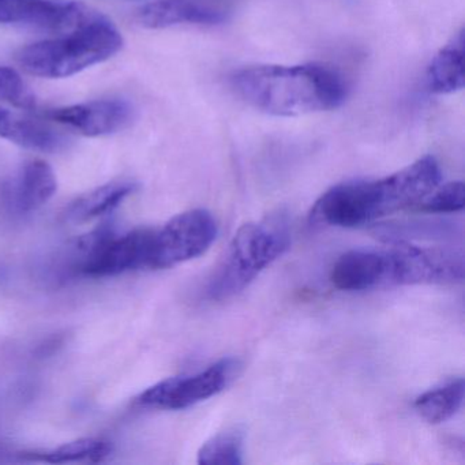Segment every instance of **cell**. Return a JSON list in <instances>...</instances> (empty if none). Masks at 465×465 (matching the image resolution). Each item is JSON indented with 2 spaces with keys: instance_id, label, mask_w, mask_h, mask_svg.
<instances>
[{
  "instance_id": "6da1fadb",
  "label": "cell",
  "mask_w": 465,
  "mask_h": 465,
  "mask_svg": "<svg viewBox=\"0 0 465 465\" xmlns=\"http://www.w3.org/2000/svg\"><path fill=\"white\" fill-rule=\"evenodd\" d=\"M230 84L247 105L282 118L336 110L348 96L342 75L320 64L244 67L232 73Z\"/></svg>"
},
{
  "instance_id": "7a4b0ae2",
  "label": "cell",
  "mask_w": 465,
  "mask_h": 465,
  "mask_svg": "<svg viewBox=\"0 0 465 465\" xmlns=\"http://www.w3.org/2000/svg\"><path fill=\"white\" fill-rule=\"evenodd\" d=\"M290 244V227L284 217L272 216L242 225L209 277L206 298L222 302L238 295L279 260Z\"/></svg>"
},
{
  "instance_id": "3957f363",
  "label": "cell",
  "mask_w": 465,
  "mask_h": 465,
  "mask_svg": "<svg viewBox=\"0 0 465 465\" xmlns=\"http://www.w3.org/2000/svg\"><path fill=\"white\" fill-rule=\"evenodd\" d=\"M122 48L121 32L100 15L77 31L23 48L17 62L28 74L56 80L103 64Z\"/></svg>"
},
{
  "instance_id": "277c9868",
  "label": "cell",
  "mask_w": 465,
  "mask_h": 465,
  "mask_svg": "<svg viewBox=\"0 0 465 465\" xmlns=\"http://www.w3.org/2000/svg\"><path fill=\"white\" fill-rule=\"evenodd\" d=\"M399 212L388 176L377 181H351L326 190L309 219L317 227L355 228Z\"/></svg>"
},
{
  "instance_id": "5b68a950",
  "label": "cell",
  "mask_w": 465,
  "mask_h": 465,
  "mask_svg": "<svg viewBox=\"0 0 465 465\" xmlns=\"http://www.w3.org/2000/svg\"><path fill=\"white\" fill-rule=\"evenodd\" d=\"M382 250L385 285L453 284L464 279V255L449 247L396 243Z\"/></svg>"
},
{
  "instance_id": "8992f818",
  "label": "cell",
  "mask_w": 465,
  "mask_h": 465,
  "mask_svg": "<svg viewBox=\"0 0 465 465\" xmlns=\"http://www.w3.org/2000/svg\"><path fill=\"white\" fill-rule=\"evenodd\" d=\"M217 236V223L211 212L193 209L176 214L154 230L151 269H167L203 255Z\"/></svg>"
},
{
  "instance_id": "52a82bcc",
  "label": "cell",
  "mask_w": 465,
  "mask_h": 465,
  "mask_svg": "<svg viewBox=\"0 0 465 465\" xmlns=\"http://www.w3.org/2000/svg\"><path fill=\"white\" fill-rule=\"evenodd\" d=\"M238 369L235 359H222L195 374L157 382L138 397V402L157 410H186L224 391L232 382Z\"/></svg>"
},
{
  "instance_id": "ba28073f",
  "label": "cell",
  "mask_w": 465,
  "mask_h": 465,
  "mask_svg": "<svg viewBox=\"0 0 465 465\" xmlns=\"http://www.w3.org/2000/svg\"><path fill=\"white\" fill-rule=\"evenodd\" d=\"M100 17L75 0H0V24L67 35Z\"/></svg>"
},
{
  "instance_id": "9c48e42d",
  "label": "cell",
  "mask_w": 465,
  "mask_h": 465,
  "mask_svg": "<svg viewBox=\"0 0 465 465\" xmlns=\"http://www.w3.org/2000/svg\"><path fill=\"white\" fill-rule=\"evenodd\" d=\"M154 230L140 228L122 236L110 233L78 271L85 276H118L124 272L151 269Z\"/></svg>"
},
{
  "instance_id": "30bf717a",
  "label": "cell",
  "mask_w": 465,
  "mask_h": 465,
  "mask_svg": "<svg viewBox=\"0 0 465 465\" xmlns=\"http://www.w3.org/2000/svg\"><path fill=\"white\" fill-rule=\"evenodd\" d=\"M48 116L86 137H103L132 124L134 107L122 99L94 100L55 108Z\"/></svg>"
},
{
  "instance_id": "8fae6325",
  "label": "cell",
  "mask_w": 465,
  "mask_h": 465,
  "mask_svg": "<svg viewBox=\"0 0 465 465\" xmlns=\"http://www.w3.org/2000/svg\"><path fill=\"white\" fill-rule=\"evenodd\" d=\"M227 20V12L209 0H157L137 12V21L148 29L171 26L219 25Z\"/></svg>"
},
{
  "instance_id": "7c38bea8",
  "label": "cell",
  "mask_w": 465,
  "mask_h": 465,
  "mask_svg": "<svg viewBox=\"0 0 465 465\" xmlns=\"http://www.w3.org/2000/svg\"><path fill=\"white\" fill-rule=\"evenodd\" d=\"M331 282L341 291L383 287L382 250L359 249L345 252L334 263Z\"/></svg>"
},
{
  "instance_id": "4fadbf2b",
  "label": "cell",
  "mask_w": 465,
  "mask_h": 465,
  "mask_svg": "<svg viewBox=\"0 0 465 465\" xmlns=\"http://www.w3.org/2000/svg\"><path fill=\"white\" fill-rule=\"evenodd\" d=\"M0 137L21 148L43 153H55L66 146L61 133L48 124L0 108Z\"/></svg>"
},
{
  "instance_id": "5bb4252c",
  "label": "cell",
  "mask_w": 465,
  "mask_h": 465,
  "mask_svg": "<svg viewBox=\"0 0 465 465\" xmlns=\"http://www.w3.org/2000/svg\"><path fill=\"white\" fill-rule=\"evenodd\" d=\"M465 85L464 29L432 58L427 69V86L435 94H451Z\"/></svg>"
},
{
  "instance_id": "9a60e30c",
  "label": "cell",
  "mask_w": 465,
  "mask_h": 465,
  "mask_svg": "<svg viewBox=\"0 0 465 465\" xmlns=\"http://www.w3.org/2000/svg\"><path fill=\"white\" fill-rule=\"evenodd\" d=\"M56 189L58 182L53 167L43 160H32L18 175L13 200L21 212L36 211L54 197Z\"/></svg>"
},
{
  "instance_id": "2e32d148",
  "label": "cell",
  "mask_w": 465,
  "mask_h": 465,
  "mask_svg": "<svg viewBox=\"0 0 465 465\" xmlns=\"http://www.w3.org/2000/svg\"><path fill=\"white\" fill-rule=\"evenodd\" d=\"M135 189L137 184L133 182H111L73 201L64 216L70 223H86L97 219L121 205Z\"/></svg>"
},
{
  "instance_id": "e0dca14e",
  "label": "cell",
  "mask_w": 465,
  "mask_h": 465,
  "mask_svg": "<svg viewBox=\"0 0 465 465\" xmlns=\"http://www.w3.org/2000/svg\"><path fill=\"white\" fill-rule=\"evenodd\" d=\"M464 380L457 378L420 394L416 399L415 408L429 423H443L459 412L464 401Z\"/></svg>"
},
{
  "instance_id": "ac0fdd59",
  "label": "cell",
  "mask_w": 465,
  "mask_h": 465,
  "mask_svg": "<svg viewBox=\"0 0 465 465\" xmlns=\"http://www.w3.org/2000/svg\"><path fill=\"white\" fill-rule=\"evenodd\" d=\"M111 445L99 438H80L58 446L53 450L34 451L25 453V457L40 461L51 462V464H64L73 461L99 462L110 456Z\"/></svg>"
},
{
  "instance_id": "d6986e66",
  "label": "cell",
  "mask_w": 465,
  "mask_h": 465,
  "mask_svg": "<svg viewBox=\"0 0 465 465\" xmlns=\"http://www.w3.org/2000/svg\"><path fill=\"white\" fill-rule=\"evenodd\" d=\"M244 432L239 427L225 430L206 440L198 450L197 461L203 465H239L243 462Z\"/></svg>"
},
{
  "instance_id": "ffe728a7",
  "label": "cell",
  "mask_w": 465,
  "mask_h": 465,
  "mask_svg": "<svg viewBox=\"0 0 465 465\" xmlns=\"http://www.w3.org/2000/svg\"><path fill=\"white\" fill-rule=\"evenodd\" d=\"M465 205V187L462 182H450L440 189L430 193L419 209L427 213H456Z\"/></svg>"
},
{
  "instance_id": "44dd1931",
  "label": "cell",
  "mask_w": 465,
  "mask_h": 465,
  "mask_svg": "<svg viewBox=\"0 0 465 465\" xmlns=\"http://www.w3.org/2000/svg\"><path fill=\"white\" fill-rule=\"evenodd\" d=\"M0 100L21 110H34L36 107V97L12 67L0 66Z\"/></svg>"
}]
</instances>
